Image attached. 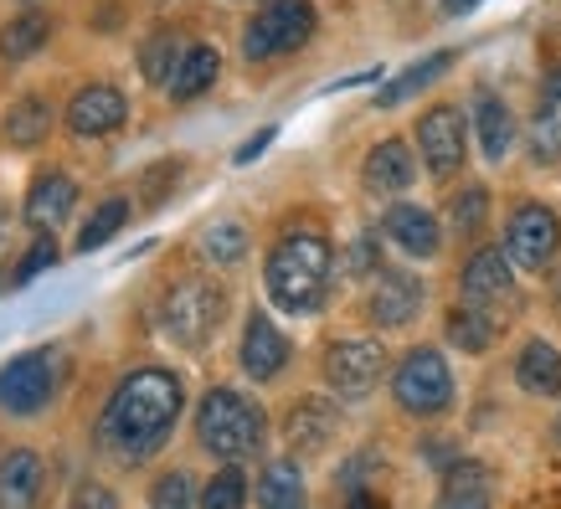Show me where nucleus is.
I'll return each instance as SVG.
<instances>
[{
    "label": "nucleus",
    "mask_w": 561,
    "mask_h": 509,
    "mask_svg": "<svg viewBox=\"0 0 561 509\" xmlns=\"http://www.w3.org/2000/svg\"><path fill=\"white\" fill-rule=\"evenodd\" d=\"M202 253L211 257L217 268H238L242 253H248V232H242L238 221H217V227H206Z\"/></svg>",
    "instance_id": "31"
},
{
    "label": "nucleus",
    "mask_w": 561,
    "mask_h": 509,
    "mask_svg": "<svg viewBox=\"0 0 561 509\" xmlns=\"http://www.w3.org/2000/svg\"><path fill=\"white\" fill-rule=\"evenodd\" d=\"M314 5L309 0H268L248 32H242V57L248 62H273V57H289L314 36Z\"/></svg>",
    "instance_id": "5"
},
{
    "label": "nucleus",
    "mask_w": 561,
    "mask_h": 509,
    "mask_svg": "<svg viewBox=\"0 0 561 509\" xmlns=\"http://www.w3.org/2000/svg\"><path fill=\"white\" fill-rule=\"evenodd\" d=\"M459 62V51L454 47H443V51H427L423 62H412V68H402L397 78H391L381 93H376V108H397V103H408V99H417L423 88H433L443 78V72Z\"/></svg>",
    "instance_id": "20"
},
{
    "label": "nucleus",
    "mask_w": 561,
    "mask_h": 509,
    "mask_svg": "<svg viewBox=\"0 0 561 509\" xmlns=\"http://www.w3.org/2000/svg\"><path fill=\"white\" fill-rule=\"evenodd\" d=\"M72 505H103V509H114L119 499L108 489H99V484H83V489H72Z\"/></svg>",
    "instance_id": "39"
},
{
    "label": "nucleus",
    "mask_w": 561,
    "mask_h": 509,
    "mask_svg": "<svg viewBox=\"0 0 561 509\" xmlns=\"http://www.w3.org/2000/svg\"><path fill=\"white\" fill-rule=\"evenodd\" d=\"M181 57H186V47H181V36L171 32V26H160V32L139 47V72L150 78V83H160V88H171V78H175V68H181Z\"/></svg>",
    "instance_id": "29"
},
{
    "label": "nucleus",
    "mask_w": 561,
    "mask_h": 509,
    "mask_svg": "<svg viewBox=\"0 0 561 509\" xmlns=\"http://www.w3.org/2000/svg\"><path fill=\"white\" fill-rule=\"evenodd\" d=\"M57 263V242H51V232H36V242L26 247V257L16 263V284H32L42 268H51Z\"/></svg>",
    "instance_id": "36"
},
{
    "label": "nucleus",
    "mask_w": 561,
    "mask_h": 509,
    "mask_svg": "<svg viewBox=\"0 0 561 509\" xmlns=\"http://www.w3.org/2000/svg\"><path fill=\"white\" fill-rule=\"evenodd\" d=\"M227 320V293L211 284V278H181L171 293H165V304H160V329L175 339V345H206V339L217 335V324Z\"/></svg>",
    "instance_id": "4"
},
{
    "label": "nucleus",
    "mask_w": 561,
    "mask_h": 509,
    "mask_svg": "<svg viewBox=\"0 0 561 509\" xmlns=\"http://www.w3.org/2000/svg\"><path fill=\"white\" fill-rule=\"evenodd\" d=\"M412 150L402 139H381L371 154H366V165H360V181L371 196H397V190L412 186Z\"/></svg>",
    "instance_id": "18"
},
{
    "label": "nucleus",
    "mask_w": 561,
    "mask_h": 509,
    "mask_svg": "<svg viewBox=\"0 0 561 509\" xmlns=\"http://www.w3.org/2000/svg\"><path fill=\"white\" fill-rule=\"evenodd\" d=\"M242 371L253 375V381H273V375L289 366V339L278 335V324L257 309L248 314V329H242Z\"/></svg>",
    "instance_id": "14"
},
{
    "label": "nucleus",
    "mask_w": 561,
    "mask_h": 509,
    "mask_svg": "<svg viewBox=\"0 0 561 509\" xmlns=\"http://www.w3.org/2000/svg\"><path fill=\"white\" fill-rule=\"evenodd\" d=\"M423 309V278L412 268H381L376 273V289L366 299V314H371L376 329H402V324L417 320Z\"/></svg>",
    "instance_id": "12"
},
{
    "label": "nucleus",
    "mask_w": 561,
    "mask_h": 509,
    "mask_svg": "<svg viewBox=\"0 0 561 509\" xmlns=\"http://www.w3.org/2000/svg\"><path fill=\"white\" fill-rule=\"evenodd\" d=\"M479 5H484V0H443V16H469V11H479Z\"/></svg>",
    "instance_id": "40"
},
{
    "label": "nucleus",
    "mask_w": 561,
    "mask_h": 509,
    "mask_svg": "<svg viewBox=\"0 0 561 509\" xmlns=\"http://www.w3.org/2000/svg\"><path fill=\"white\" fill-rule=\"evenodd\" d=\"M561 247V221L551 206L541 201H520L505 221V253L520 273H546L551 268V257Z\"/></svg>",
    "instance_id": "8"
},
{
    "label": "nucleus",
    "mask_w": 561,
    "mask_h": 509,
    "mask_svg": "<svg viewBox=\"0 0 561 509\" xmlns=\"http://www.w3.org/2000/svg\"><path fill=\"white\" fill-rule=\"evenodd\" d=\"M546 103H557V108H561V68L546 78Z\"/></svg>",
    "instance_id": "41"
},
{
    "label": "nucleus",
    "mask_w": 561,
    "mask_h": 509,
    "mask_svg": "<svg viewBox=\"0 0 561 509\" xmlns=\"http://www.w3.org/2000/svg\"><path fill=\"white\" fill-rule=\"evenodd\" d=\"M248 499H253V494H248V478H242L238 468H221V474L202 489L206 509H238V505H248Z\"/></svg>",
    "instance_id": "34"
},
{
    "label": "nucleus",
    "mask_w": 561,
    "mask_h": 509,
    "mask_svg": "<svg viewBox=\"0 0 561 509\" xmlns=\"http://www.w3.org/2000/svg\"><path fill=\"white\" fill-rule=\"evenodd\" d=\"M186 407V391L171 371L160 366H145V371H129L114 386L108 407L99 417V448L114 463H145L154 459L165 438L175 432V417Z\"/></svg>",
    "instance_id": "1"
},
{
    "label": "nucleus",
    "mask_w": 561,
    "mask_h": 509,
    "mask_svg": "<svg viewBox=\"0 0 561 509\" xmlns=\"http://www.w3.org/2000/svg\"><path fill=\"white\" fill-rule=\"evenodd\" d=\"M57 381H62V356L57 350H26V356L5 360L0 371V407L11 417H32L57 396Z\"/></svg>",
    "instance_id": "7"
},
{
    "label": "nucleus",
    "mask_w": 561,
    "mask_h": 509,
    "mask_svg": "<svg viewBox=\"0 0 561 509\" xmlns=\"http://www.w3.org/2000/svg\"><path fill=\"white\" fill-rule=\"evenodd\" d=\"M263 407L248 402L242 391L232 386H211L202 396V407H196V438L211 459L221 463H238V459H253L257 448H263Z\"/></svg>",
    "instance_id": "3"
},
{
    "label": "nucleus",
    "mask_w": 561,
    "mask_h": 509,
    "mask_svg": "<svg viewBox=\"0 0 561 509\" xmlns=\"http://www.w3.org/2000/svg\"><path fill=\"white\" fill-rule=\"evenodd\" d=\"M530 160H536V165H557L561 160V108L557 103H541V114L530 124Z\"/></svg>",
    "instance_id": "32"
},
{
    "label": "nucleus",
    "mask_w": 561,
    "mask_h": 509,
    "mask_svg": "<svg viewBox=\"0 0 561 509\" xmlns=\"http://www.w3.org/2000/svg\"><path fill=\"white\" fill-rule=\"evenodd\" d=\"M36 494H42V459H36L32 448L5 453L0 459V505L21 509V505H32Z\"/></svg>",
    "instance_id": "22"
},
{
    "label": "nucleus",
    "mask_w": 561,
    "mask_h": 509,
    "mask_svg": "<svg viewBox=\"0 0 561 509\" xmlns=\"http://www.w3.org/2000/svg\"><path fill=\"white\" fill-rule=\"evenodd\" d=\"M72 206H78V186H72V175H62V170L36 175L32 196H26V227L51 232V227H62V221L72 217Z\"/></svg>",
    "instance_id": "16"
},
{
    "label": "nucleus",
    "mask_w": 561,
    "mask_h": 509,
    "mask_svg": "<svg viewBox=\"0 0 561 509\" xmlns=\"http://www.w3.org/2000/svg\"><path fill=\"white\" fill-rule=\"evenodd\" d=\"M47 129H51V108H47V99H36V93H26V99L5 114V139H11L16 150L47 144Z\"/></svg>",
    "instance_id": "27"
},
{
    "label": "nucleus",
    "mask_w": 561,
    "mask_h": 509,
    "mask_svg": "<svg viewBox=\"0 0 561 509\" xmlns=\"http://www.w3.org/2000/svg\"><path fill=\"white\" fill-rule=\"evenodd\" d=\"M551 432H557V442H561V417H557V427H551Z\"/></svg>",
    "instance_id": "42"
},
{
    "label": "nucleus",
    "mask_w": 561,
    "mask_h": 509,
    "mask_svg": "<svg viewBox=\"0 0 561 509\" xmlns=\"http://www.w3.org/2000/svg\"><path fill=\"white\" fill-rule=\"evenodd\" d=\"M448 221H454V232L474 238L479 227L490 221V190H484V186H463L459 196L448 201Z\"/></svg>",
    "instance_id": "33"
},
{
    "label": "nucleus",
    "mask_w": 561,
    "mask_h": 509,
    "mask_svg": "<svg viewBox=\"0 0 561 509\" xmlns=\"http://www.w3.org/2000/svg\"><path fill=\"white\" fill-rule=\"evenodd\" d=\"M345 268L351 273H376L381 268V253H376V238H360L351 253H345Z\"/></svg>",
    "instance_id": "37"
},
{
    "label": "nucleus",
    "mask_w": 561,
    "mask_h": 509,
    "mask_svg": "<svg viewBox=\"0 0 561 509\" xmlns=\"http://www.w3.org/2000/svg\"><path fill=\"white\" fill-rule=\"evenodd\" d=\"M459 289L469 304L490 309L494 320H505V314H515V304H520V293H515V263L505 247H479L469 263H463L459 273Z\"/></svg>",
    "instance_id": "10"
},
{
    "label": "nucleus",
    "mask_w": 561,
    "mask_h": 509,
    "mask_svg": "<svg viewBox=\"0 0 561 509\" xmlns=\"http://www.w3.org/2000/svg\"><path fill=\"white\" fill-rule=\"evenodd\" d=\"M119 227H129V201H124V196H108V201L88 217L83 232H78V253H99L103 242L119 238Z\"/></svg>",
    "instance_id": "30"
},
{
    "label": "nucleus",
    "mask_w": 561,
    "mask_h": 509,
    "mask_svg": "<svg viewBox=\"0 0 561 509\" xmlns=\"http://www.w3.org/2000/svg\"><path fill=\"white\" fill-rule=\"evenodd\" d=\"M438 499L448 509H463V505H490L494 489H490V468L484 463H448L443 468V489Z\"/></svg>",
    "instance_id": "25"
},
{
    "label": "nucleus",
    "mask_w": 561,
    "mask_h": 509,
    "mask_svg": "<svg viewBox=\"0 0 561 509\" xmlns=\"http://www.w3.org/2000/svg\"><path fill=\"white\" fill-rule=\"evenodd\" d=\"M217 72H221L217 47H206V42L202 47H186V57H181V68H175V78H171V99L191 103V99H202V93H211Z\"/></svg>",
    "instance_id": "24"
},
{
    "label": "nucleus",
    "mask_w": 561,
    "mask_h": 509,
    "mask_svg": "<svg viewBox=\"0 0 561 509\" xmlns=\"http://www.w3.org/2000/svg\"><path fill=\"white\" fill-rule=\"evenodd\" d=\"M391 396L408 417H438L454 402V375H448V360L433 350V345H417L402 356L397 375H391Z\"/></svg>",
    "instance_id": "6"
},
{
    "label": "nucleus",
    "mask_w": 561,
    "mask_h": 509,
    "mask_svg": "<svg viewBox=\"0 0 561 509\" xmlns=\"http://www.w3.org/2000/svg\"><path fill=\"white\" fill-rule=\"evenodd\" d=\"M443 329H448V339L459 345L463 356H484L494 345V335H500V320H494L490 309H479L463 299L459 309H448V320H443Z\"/></svg>",
    "instance_id": "23"
},
{
    "label": "nucleus",
    "mask_w": 561,
    "mask_h": 509,
    "mask_svg": "<svg viewBox=\"0 0 561 509\" xmlns=\"http://www.w3.org/2000/svg\"><path fill=\"white\" fill-rule=\"evenodd\" d=\"M268 299L284 314H320L335 278V253L320 232H284L268 253Z\"/></svg>",
    "instance_id": "2"
},
{
    "label": "nucleus",
    "mask_w": 561,
    "mask_h": 509,
    "mask_svg": "<svg viewBox=\"0 0 561 509\" xmlns=\"http://www.w3.org/2000/svg\"><path fill=\"white\" fill-rule=\"evenodd\" d=\"M196 499H202V494L191 489L186 474H165L150 489V505H160V509H186V505H196Z\"/></svg>",
    "instance_id": "35"
},
{
    "label": "nucleus",
    "mask_w": 561,
    "mask_h": 509,
    "mask_svg": "<svg viewBox=\"0 0 561 509\" xmlns=\"http://www.w3.org/2000/svg\"><path fill=\"white\" fill-rule=\"evenodd\" d=\"M515 381L530 396H561V350L551 339H530L515 360Z\"/></svg>",
    "instance_id": "21"
},
{
    "label": "nucleus",
    "mask_w": 561,
    "mask_h": 509,
    "mask_svg": "<svg viewBox=\"0 0 561 509\" xmlns=\"http://www.w3.org/2000/svg\"><path fill=\"white\" fill-rule=\"evenodd\" d=\"M124 119H129V103H124L119 88H108V83L78 88V93H72V103H68V129L78 139L114 135V129H124Z\"/></svg>",
    "instance_id": "13"
},
{
    "label": "nucleus",
    "mask_w": 561,
    "mask_h": 509,
    "mask_svg": "<svg viewBox=\"0 0 561 509\" xmlns=\"http://www.w3.org/2000/svg\"><path fill=\"white\" fill-rule=\"evenodd\" d=\"M47 36H51L47 11H21V16L5 21V32H0V57H5V62H26L36 47H47Z\"/></svg>",
    "instance_id": "26"
},
{
    "label": "nucleus",
    "mask_w": 561,
    "mask_h": 509,
    "mask_svg": "<svg viewBox=\"0 0 561 509\" xmlns=\"http://www.w3.org/2000/svg\"><path fill=\"white\" fill-rule=\"evenodd\" d=\"M154 5H165V0H154Z\"/></svg>",
    "instance_id": "44"
},
{
    "label": "nucleus",
    "mask_w": 561,
    "mask_h": 509,
    "mask_svg": "<svg viewBox=\"0 0 561 509\" xmlns=\"http://www.w3.org/2000/svg\"><path fill=\"white\" fill-rule=\"evenodd\" d=\"M474 135H479V150H484V160H505L515 144V119H511V103L500 99V93H490V88H479L474 93Z\"/></svg>",
    "instance_id": "19"
},
{
    "label": "nucleus",
    "mask_w": 561,
    "mask_h": 509,
    "mask_svg": "<svg viewBox=\"0 0 561 509\" xmlns=\"http://www.w3.org/2000/svg\"><path fill=\"white\" fill-rule=\"evenodd\" d=\"M257 505H268V509L305 505V474H299V463H289V459L268 463L263 478H257Z\"/></svg>",
    "instance_id": "28"
},
{
    "label": "nucleus",
    "mask_w": 561,
    "mask_h": 509,
    "mask_svg": "<svg viewBox=\"0 0 561 509\" xmlns=\"http://www.w3.org/2000/svg\"><path fill=\"white\" fill-rule=\"evenodd\" d=\"M381 371H387V350L376 339H335L324 350V381L345 402H360L381 381Z\"/></svg>",
    "instance_id": "11"
},
{
    "label": "nucleus",
    "mask_w": 561,
    "mask_h": 509,
    "mask_svg": "<svg viewBox=\"0 0 561 509\" xmlns=\"http://www.w3.org/2000/svg\"><path fill=\"white\" fill-rule=\"evenodd\" d=\"M335 432H341V412H335V402H324V396L294 402L289 423H284V438H289L294 453H324Z\"/></svg>",
    "instance_id": "15"
},
{
    "label": "nucleus",
    "mask_w": 561,
    "mask_h": 509,
    "mask_svg": "<svg viewBox=\"0 0 561 509\" xmlns=\"http://www.w3.org/2000/svg\"><path fill=\"white\" fill-rule=\"evenodd\" d=\"M381 227H387V238L397 242V247H402L408 257H433V253L443 247L438 217H433L427 206H408V201H402V206H391Z\"/></svg>",
    "instance_id": "17"
},
{
    "label": "nucleus",
    "mask_w": 561,
    "mask_h": 509,
    "mask_svg": "<svg viewBox=\"0 0 561 509\" xmlns=\"http://www.w3.org/2000/svg\"><path fill=\"white\" fill-rule=\"evenodd\" d=\"M417 154L433 181H454L469 154V129H463V114L454 103H433L423 119H417Z\"/></svg>",
    "instance_id": "9"
},
{
    "label": "nucleus",
    "mask_w": 561,
    "mask_h": 509,
    "mask_svg": "<svg viewBox=\"0 0 561 509\" xmlns=\"http://www.w3.org/2000/svg\"><path fill=\"white\" fill-rule=\"evenodd\" d=\"M273 139H278V124H268V129H257V135H253V139H248V144H242V150H238V165H253V160H257V154H263V150H268Z\"/></svg>",
    "instance_id": "38"
},
{
    "label": "nucleus",
    "mask_w": 561,
    "mask_h": 509,
    "mask_svg": "<svg viewBox=\"0 0 561 509\" xmlns=\"http://www.w3.org/2000/svg\"><path fill=\"white\" fill-rule=\"evenodd\" d=\"M0 227H5V206H0Z\"/></svg>",
    "instance_id": "43"
}]
</instances>
